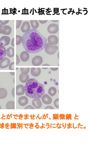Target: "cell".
I'll list each match as a JSON object with an SVG mask.
<instances>
[{"label":"cell","instance_id":"7","mask_svg":"<svg viewBox=\"0 0 96 144\" xmlns=\"http://www.w3.org/2000/svg\"><path fill=\"white\" fill-rule=\"evenodd\" d=\"M10 63V60L8 58H5L0 61V68L3 69L7 68Z\"/></svg>","mask_w":96,"mask_h":144},{"label":"cell","instance_id":"42","mask_svg":"<svg viewBox=\"0 0 96 144\" xmlns=\"http://www.w3.org/2000/svg\"><path fill=\"white\" fill-rule=\"evenodd\" d=\"M42 69H48V68H43Z\"/></svg>","mask_w":96,"mask_h":144},{"label":"cell","instance_id":"19","mask_svg":"<svg viewBox=\"0 0 96 144\" xmlns=\"http://www.w3.org/2000/svg\"><path fill=\"white\" fill-rule=\"evenodd\" d=\"M29 78V76L28 74L23 75L21 73L19 76V79L21 82L23 83L27 82Z\"/></svg>","mask_w":96,"mask_h":144},{"label":"cell","instance_id":"29","mask_svg":"<svg viewBox=\"0 0 96 144\" xmlns=\"http://www.w3.org/2000/svg\"><path fill=\"white\" fill-rule=\"evenodd\" d=\"M9 20H0V23L3 25H5L9 22Z\"/></svg>","mask_w":96,"mask_h":144},{"label":"cell","instance_id":"20","mask_svg":"<svg viewBox=\"0 0 96 144\" xmlns=\"http://www.w3.org/2000/svg\"><path fill=\"white\" fill-rule=\"evenodd\" d=\"M7 91L5 89L3 88L0 89V99H4L7 96Z\"/></svg>","mask_w":96,"mask_h":144},{"label":"cell","instance_id":"24","mask_svg":"<svg viewBox=\"0 0 96 144\" xmlns=\"http://www.w3.org/2000/svg\"><path fill=\"white\" fill-rule=\"evenodd\" d=\"M21 72L22 74L23 75H26L29 73L30 68H20Z\"/></svg>","mask_w":96,"mask_h":144},{"label":"cell","instance_id":"37","mask_svg":"<svg viewBox=\"0 0 96 144\" xmlns=\"http://www.w3.org/2000/svg\"><path fill=\"white\" fill-rule=\"evenodd\" d=\"M15 39L13 38L12 39V41H11V45L14 47V39Z\"/></svg>","mask_w":96,"mask_h":144},{"label":"cell","instance_id":"36","mask_svg":"<svg viewBox=\"0 0 96 144\" xmlns=\"http://www.w3.org/2000/svg\"><path fill=\"white\" fill-rule=\"evenodd\" d=\"M50 69L53 71H56L58 69V68H51Z\"/></svg>","mask_w":96,"mask_h":144},{"label":"cell","instance_id":"40","mask_svg":"<svg viewBox=\"0 0 96 144\" xmlns=\"http://www.w3.org/2000/svg\"><path fill=\"white\" fill-rule=\"evenodd\" d=\"M51 21L54 22H58L59 20H51Z\"/></svg>","mask_w":96,"mask_h":144},{"label":"cell","instance_id":"27","mask_svg":"<svg viewBox=\"0 0 96 144\" xmlns=\"http://www.w3.org/2000/svg\"><path fill=\"white\" fill-rule=\"evenodd\" d=\"M54 105L56 108H59V98L56 99L54 101Z\"/></svg>","mask_w":96,"mask_h":144},{"label":"cell","instance_id":"31","mask_svg":"<svg viewBox=\"0 0 96 144\" xmlns=\"http://www.w3.org/2000/svg\"><path fill=\"white\" fill-rule=\"evenodd\" d=\"M20 62V59L19 58V56L17 55H16V64L17 65Z\"/></svg>","mask_w":96,"mask_h":144},{"label":"cell","instance_id":"26","mask_svg":"<svg viewBox=\"0 0 96 144\" xmlns=\"http://www.w3.org/2000/svg\"><path fill=\"white\" fill-rule=\"evenodd\" d=\"M22 23V21L21 20L16 21V28L17 29L19 28L21 24Z\"/></svg>","mask_w":96,"mask_h":144},{"label":"cell","instance_id":"4","mask_svg":"<svg viewBox=\"0 0 96 144\" xmlns=\"http://www.w3.org/2000/svg\"><path fill=\"white\" fill-rule=\"evenodd\" d=\"M59 27L56 24H50L47 27V31L50 34H56L59 31Z\"/></svg>","mask_w":96,"mask_h":144},{"label":"cell","instance_id":"2","mask_svg":"<svg viewBox=\"0 0 96 144\" xmlns=\"http://www.w3.org/2000/svg\"><path fill=\"white\" fill-rule=\"evenodd\" d=\"M25 94L33 99H40L45 93L44 86L35 78L28 79L24 87Z\"/></svg>","mask_w":96,"mask_h":144},{"label":"cell","instance_id":"8","mask_svg":"<svg viewBox=\"0 0 96 144\" xmlns=\"http://www.w3.org/2000/svg\"><path fill=\"white\" fill-rule=\"evenodd\" d=\"M10 40L9 37L4 36L0 39V42L4 46H7L10 43Z\"/></svg>","mask_w":96,"mask_h":144},{"label":"cell","instance_id":"35","mask_svg":"<svg viewBox=\"0 0 96 144\" xmlns=\"http://www.w3.org/2000/svg\"><path fill=\"white\" fill-rule=\"evenodd\" d=\"M15 88H14L13 89H12V95H13V97H15Z\"/></svg>","mask_w":96,"mask_h":144},{"label":"cell","instance_id":"39","mask_svg":"<svg viewBox=\"0 0 96 144\" xmlns=\"http://www.w3.org/2000/svg\"><path fill=\"white\" fill-rule=\"evenodd\" d=\"M10 73L12 75L14 76L15 74V72H10Z\"/></svg>","mask_w":96,"mask_h":144},{"label":"cell","instance_id":"25","mask_svg":"<svg viewBox=\"0 0 96 144\" xmlns=\"http://www.w3.org/2000/svg\"><path fill=\"white\" fill-rule=\"evenodd\" d=\"M22 37L21 36L17 35H16V44L17 45H19L22 42Z\"/></svg>","mask_w":96,"mask_h":144},{"label":"cell","instance_id":"32","mask_svg":"<svg viewBox=\"0 0 96 144\" xmlns=\"http://www.w3.org/2000/svg\"><path fill=\"white\" fill-rule=\"evenodd\" d=\"M45 109H54V108L51 106H47L45 108Z\"/></svg>","mask_w":96,"mask_h":144},{"label":"cell","instance_id":"43","mask_svg":"<svg viewBox=\"0 0 96 144\" xmlns=\"http://www.w3.org/2000/svg\"><path fill=\"white\" fill-rule=\"evenodd\" d=\"M14 83H15V78H14Z\"/></svg>","mask_w":96,"mask_h":144},{"label":"cell","instance_id":"9","mask_svg":"<svg viewBox=\"0 0 96 144\" xmlns=\"http://www.w3.org/2000/svg\"><path fill=\"white\" fill-rule=\"evenodd\" d=\"M25 93L24 87L22 85H17L16 87V94L18 96L23 95Z\"/></svg>","mask_w":96,"mask_h":144},{"label":"cell","instance_id":"3","mask_svg":"<svg viewBox=\"0 0 96 144\" xmlns=\"http://www.w3.org/2000/svg\"><path fill=\"white\" fill-rule=\"evenodd\" d=\"M58 49V47L56 45H51L49 43L46 44L45 50V52L48 54L54 55Z\"/></svg>","mask_w":96,"mask_h":144},{"label":"cell","instance_id":"30","mask_svg":"<svg viewBox=\"0 0 96 144\" xmlns=\"http://www.w3.org/2000/svg\"><path fill=\"white\" fill-rule=\"evenodd\" d=\"M24 109H35V108L33 106L29 105L26 107Z\"/></svg>","mask_w":96,"mask_h":144},{"label":"cell","instance_id":"10","mask_svg":"<svg viewBox=\"0 0 96 144\" xmlns=\"http://www.w3.org/2000/svg\"><path fill=\"white\" fill-rule=\"evenodd\" d=\"M30 26L29 22L26 21L23 23L21 27V30L23 33H26L30 30Z\"/></svg>","mask_w":96,"mask_h":144},{"label":"cell","instance_id":"12","mask_svg":"<svg viewBox=\"0 0 96 144\" xmlns=\"http://www.w3.org/2000/svg\"><path fill=\"white\" fill-rule=\"evenodd\" d=\"M6 51L5 47L0 42V61L6 57Z\"/></svg>","mask_w":96,"mask_h":144},{"label":"cell","instance_id":"18","mask_svg":"<svg viewBox=\"0 0 96 144\" xmlns=\"http://www.w3.org/2000/svg\"><path fill=\"white\" fill-rule=\"evenodd\" d=\"M15 50L13 47H8L6 51V55L9 57H12L14 56L15 54Z\"/></svg>","mask_w":96,"mask_h":144},{"label":"cell","instance_id":"5","mask_svg":"<svg viewBox=\"0 0 96 144\" xmlns=\"http://www.w3.org/2000/svg\"><path fill=\"white\" fill-rule=\"evenodd\" d=\"M42 62V58L40 56H36L33 58L32 60V64L34 66H40Z\"/></svg>","mask_w":96,"mask_h":144},{"label":"cell","instance_id":"22","mask_svg":"<svg viewBox=\"0 0 96 144\" xmlns=\"http://www.w3.org/2000/svg\"><path fill=\"white\" fill-rule=\"evenodd\" d=\"M30 24L33 29H36L38 28L39 24L37 20H31L30 21Z\"/></svg>","mask_w":96,"mask_h":144},{"label":"cell","instance_id":"44","mask_svg":"<svg viewBox=\"0 0 96 144\" xmlns=\"http://www.w3.org/2000/svg\"><path fill=\"white\" fill-rule=\"evenodd\" d=\"M1 109V107L0 105V109Z\"/></svg>","mask_w":96,"mask_h":144},{"label":"cell","instance_id":"28","mask_svg":"<svg viewBox=\"0 0 96 144\" xmlns=\"http://www.w3.org/2000/svg\"><path fill=\"white\" fill-rule=\"evenodd\" d=\"M14 62H12L9 64V70H14Z\"/></svg>","mask_w":96,"mask_h":144},{"label":"cell","instance_id":"15","mask_svg":"<svg viewBox=\"0 0 96 144\" xmlns=\"http://www.w3.org/2000/svg\"><path fill=\"white\" fill-rule=\"evenodd\" d=\"M21 60L23 62L27 61L29 59V55L28 53L26 51L22 52L20 55Z\"/></svg>","mask_w":96,"mask_h":144},{"label":"cell","instance_id":"14","mask_svg":"<svg viewBox=\"0 0 96 144\" xmlns=\"http://www.w3.org/2000/svg\"><path fill=\"white\" fill-rule=\"evenodd\" d=\"M18 102L20 105L23 106L28 104V99L26 96H21L19 98Z\"/></svg>","mask_w":96,"mask_h":144},{"label":"cell","instance_id":"17","mask_svg":"<svg viewBox=\"0 0 96 144\" xmlns=\"http://www.w3.org/2000/svg\"><path fill=\"white\" fill-rule=\"evenodd\" d=\"M32 105L36 109H39L42 106V103L40 99H34L32 101Z\"/></svg>","mask_w":96,"mask_h":144},{"label":"cell","instance_id":"16","mask_svg":"<svg viewBox=\"0 0 96 144\" xmlns=\"http://www.w3.org/2000/svg\"><path fill=\"white\" fill-rule=\"evenodd\" d=\"M11 27L8 25H4L2 30V34L6 35H9L12 32Z\"/></svg>","mask_w":96,"mask_h":144},{"label":"cell","instance_id":"41","mask_svg":"<svg viewBox=\"0 0 96 144\" xmlns=\"http://www.w3.org/2000/svg\"><path fill=\"white\" fill-rule=\"evenodd\" d=\"M57 57H58V58L59 59V52H58V53Z\"/></svg>","mask_w":96,"mask_h":144},{"label":"cell","instance_id":"23","mask_svg":"<svg viewBox=\"0 0 96 144\" xmlns=\"http://www.w3.org/2000/svg\"><path fill=\"white\" fill-rule=\"evenodd\" d=\"M56 89L54 87H51L49 88L48 91V94L52 97L55 95L56 93Z\"/></svg>","mask_w":96,"mask_h":144},{"label":"cell","instance_id":"38","mask_svg":"<svg viewBox=\"0 0 96 144\" xmlns=\"http://www.w3.org/2000/svg\"><path fill=\"white\" fill-rule=\"evenodd\" d=\"M42 66H50V65L49 64H45L42 65Z\"/></svg>","mask_w":96,"mask_h":144},{"label":"cell","instance_id":"1","mask_svg":"<svg viewBox=\"0 0 96 144\" xmlns=\"http://www.w3.org/2000/svg\"><path fill=\"white\" fill-rule=\"evenodd\" d=\"M47 39L37 29H31L23 35L22 43L25 50L31 54L38 53L45 48Z\"/></svg>","mask_w":96,"mask_h":144},{"label":"cell","instance_id":"33","mask_svg":"<svg viewBox=\"0 0 96 144\" xmlns=\"http://www.w3.org/2000/svg\"><path fill=\"white\" fill-rule=\"evenodd\" d=\"M4 26V25H3L1 24H0V34H2V28H3Z\"/></svg>","mask_w":96,"mask_h":144},{"label":"cell","instance_id":"13","mask_svg":"<svg viewBox=\"0 0 96 144\" xmlns=\"http://www.w3.org/2000/svg\"><path fill=\"white\" fill-rule=\"evenodd\" d=\"M41 70L40 68H32L31 69V75L34 77H38L40 75Z\"/></svg>","mask_w":96,"mask_h":144},{"label":"cell","instance_id":"34","mask_svg":"<svg viewBox=\"0 0 96 144\" xmlns=\"http://www.w3.org/2000/svg\"><path fill=\"white\" fill-rule=\"evenodd\" d=\"M39 22L41 24H45L47 22V20H39Z\"/></svg>","mask_w":96,"mask_h":144},{"label":"cell","instance_id":"21","mask_svg":"<svg viewBox=\"0 0 96 144\" xmlns=\"http://www.w3.org/2000/svg\"><path fill=\"white\" fill-rule=\"evenodd\" d=\"M6 109H15V102L13 101L8 102L6 105Z\"/></svg>","mask_w":96,"mask_h":144},{"label":"cell","instance_id":"11","mask_svg":"<svg viewBox=\"0 0 96 144\" xmlns=\"http://www.w3.org/2000/svg\"><path fill=\"white\" fill-rule=\"evenodd\" d=\"M42 100L44 104L50 105L52 103V98L47 94L44 95L42 97Z\"/></svg>","mask_w":96,"mask_h":144},{"label":"cell","instance_id":"6","mask_svg":"<svg viewBox=\"0 0 96 144\" xmlns=\"http://www.w3.org/2000/svg\"><path fill=\"white\" fill-rule=\"evenodd\" d=\"M48 43L51 45H56L58 42V39L57 37L54 35L49 36L47 39Z\"/></svg>","mask_w":96,"mask_h":144}]
</instances>
